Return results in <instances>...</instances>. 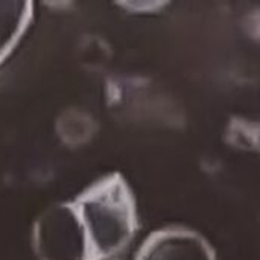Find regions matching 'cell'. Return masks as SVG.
Returning <instances> with one entry per match:
<instances>
[{
	"label": "cell",
	"instance_id": "6da1fadb",
	"mask_svg": "<svg viewBox=\"0 0 260 260\" xmlns=\"http://www.w3.org/2000/svg\"><path fill=\"white\" fill-rule=\"evenodd\" d=\"M136 227L129 187L113 174L47 209L34 225V251L40 260H108L128 245Z\"/></svg>",
	"mask_w": 260,
	"mask_h": 260
},
{
	"label": "cell",
	"instance_id": "7a4b0ae2",
	"mask_svg": "<svg viewBox=\"0 0 260 260\" xmlns=\"http://www.w3.org/2000/svg\"><path fill=\"white\" fill-rule=\"evenodd\" d=\"M136 260H215V256L197 233L186 229H166L145 241Z\"/></svg>",
	"mask_w": 260,
	"mask_h": 260
},
{
	"label": "cell",
	"instance_id": "3957f363",
	"mask_svg": "<svg viewBox=\"0 0 260 260\" xmlns=\"http://www.w3.org/2000/svg\"><path fill=\"white\" fill-rule=\"evenodd\" d=\"M32 18V2H0V66L18 46Z\"/></svg>",
	"mask_w": 260,
	"mask_h": 260
}]
</instances>
